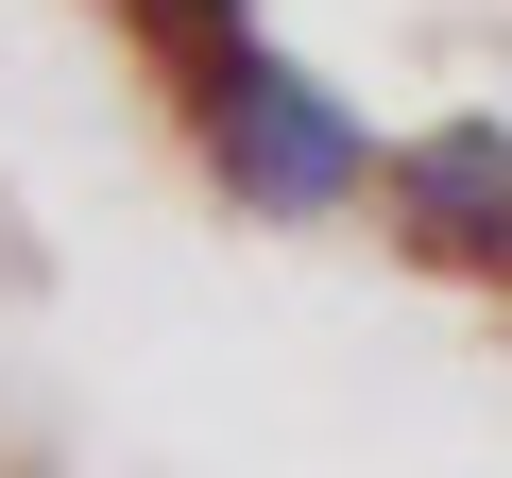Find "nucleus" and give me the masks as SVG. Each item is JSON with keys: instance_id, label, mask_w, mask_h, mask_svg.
I'll list each match as a JSON object with an SVG mask.
<instances>
[{"instance_id": "obj_1", "label": "nucleus", "mask_w": 512, "mask_h": 478, "mask_svg": "<svg viewBox=\"0 0 512 478\" xmlns=\"http://www.w3.org/2000/svg\"><path fill=\"white\" fill-rule=\"evenodd\" d=\"M222 69H274L291 103H325L342 222H376L410 274L512 291V0H342V18H291L274 52H222Z\"/></svg>"}]
</instances>
